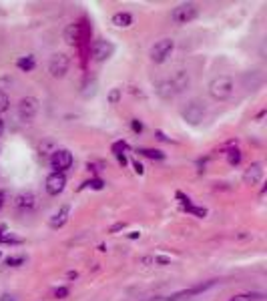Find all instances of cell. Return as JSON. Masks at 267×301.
<instances>
[{
	"mask_svg": "<svg viewBox=\"0 0 267 301\" xmlns=\"http://www.w3.org/2000/svg\"><path fill=\"white\" fill-rule=\"evenodd\" d=\"M189 83H191L189 74H187L185 70H179V72H175V74L169 76V78H165V81L157 83L155 93L159 94L163 101H171V98H175L177 94L183 93V91L189 87Z\"/></svg>",
	"mask_w": 267,
	"mask_h": 301,
	"instance_id": "cell-1",
	"label": "cell"
},
{
	"mask_svg": "<svg viewBox=\"0 0 267 301\" xmlns=\"http://www.w3.org/2000/svg\"><path fill=\"white\" fill-rule=\"evenodd\" d=\"M209 96L213 101H227L233 91H235V85H233V78L227 76V74H219L215 76L211 83H209Z\"/></svg>",
	"mask_w": 267,
	"mask_h": 301,
	"instance_id": "cell-2",
	"label": "cell"
},
{
	"mask_svg": "<svg viewBox=\"0 0 267 301\" xmlns=\"http://www.w3.org/2000/svg\"><path fill=\"white\" fill-rule=\"evenodd\" d=\"M71 69V56L69 54H65V52H56V54H52L49 61V72L50 76H54V78H63L67 72Z\"/></svg>",
	"mask_w": 267,
	"mask_h": 301,
	"instance_id": "cell-3",
	"label": "cell"
},
{
	"mask_svg": "<svg viewBox=\"0 0 267 301\" xmlns=\"http://www.w3.org/2000/svg\"><path fill=\"white\" fill-rule=\"evenodd\" d=\"M181 116H183L185 123L197 127V125L203 121V116H205V107H203V103H199V101H189V103L183 107Z\"/></svg>",
	"mask_w": 267,
	"mask_h": 301,
	"instance_id": "cell-4",
	"label": "cell"
},
{
	"mask_svg": "<svg viewBox=\"0 0 267 301\" xmlns=\"http://www.w3.org/2000/svg\"><path fill=\"white\" fill-rule=\"evenodd\" d=\"M73 153L69 149H56L50 155V167L54 169V173H65L67 169L73 167Z\"/></svg>",
	"mask_w": 267,
	"mask_h": 301,
	"instance_id": "cell-5",
	"label": "cell"
},
{
	"mask_svg": "<svg viewBox=\"0 0 267 301\" xmlns=\"http://www.w3.org/2000/svg\"><path fill=\"white\" fill-rule=\"evenodd\" d=\"M173 48H175L173 38H161L159 43H155L153 48H151V61H153V63H157V65L165 63V61L171 56Z\"/></svg>",
	"mask_w": 267,
	"mask_h": 301,
	"instance_id": "cell-6",
	"label": "cell"
},
{
	"mask_svg": "<svg viewBox=\"0 0 267 301\" xmlns=\"http://www.w3.org/2000/svg\"><path fill=\"white\" fill-rule=\"evenodd\" d=\"M171 18H173V23L177 24H187L195 21L197 18V6L191 4V2H185V4H179V6H175L173 8V12H171Z\"/></svg>",
	"mask_w": 267,
	"mask_h": 301,
	"instance_id": "cell-7",
	"label": "cell"
},
{
	"mask_svg": "<svg viewBox=\"0 0 267 301\" xmlns=\"http://www.w3.org/2000/svg\"><path fill=\"white\" fill-rule=\"evenodd\" d=\"M38 107H40V103H38L36 96H25V98H20L18 101V109H16L20 121L30 123L36 116V113H38Z\"/></svg>",
	"mask_w": 267,
	"mask_h": 301,
	"instance_id": "cell-8",
	"label": "cell"
},
{
	"mask_svg": "<svg viewBox=\"0 0 267 301\" xmlns=\"http://www.w3.org/2000/svg\"><path fill=\"white\" fill-rule=\"evenodd\" d=\"M115 52V45L109 43V41H95L93 47H91V58L95 63H102L107 58H111Z\"/></svg>",
	"mask_w": 267,
	"mask_h": 301,
	"instance_id": "cell-9",
	"label": "cell"
},
{
	"mask_svg": "<svg viewBox=\"0 0 267 301\" xmlns=\"http://www.w3.org/2000/svg\"><path fill=\"white\" fill-rule=\"evenodd\" d=\"M215 283H217L215 279H209V281H205V283H197V285L189 287V289L177 291V293H173V295H169V297H165V301H179V299H183V297H191V295H197V293H203V291L211 289Z\"/></svg>",
	"mask_w": 267,
	"mask_h": 301,
	"instance_id": "cell-10",
	"label": "cell"
},
{
	"mask_svg": "<svg viewBox=\"0 0 267 301\" xmlns=\"http://www.w3.org/2000/svg\"><path fill=\"white\" fill-rule=\"evenodd\" d=\"M12 205L18 213H30L32 209L36 207V195L32 191H23V193H18L14 197Z\"/></svg>",
	"mask_w": 267,
	"mask_h": 301,
	"instance_id": "cell-11",
	"label": "cell"
},
{
	"mask_svg": "<svg viewBox=\"0 0 267 301\" xmlns=\"http://www.w3.org/2000/svg\"><path fill=\"white\" fill-rule=\"evenodd\" d=\"M263 165L261 163H251L247 169H245V173H243V183L249 187H255L259 185L261 181H263Z\"/></svg>",
	"mask_w": 267,
	"mask_h": 301,
	"instance_id": "cell-12",
	"label": "cell"
},
{
	"mask_svg": "<svg viewBox=\"0 0 267 301\" xmlns=\"http://www.w3.org/2000/svg\"><path fill=\"white\" fill-rule=\"evenodd\" d=\"M65 187H67V177H65V173H54V171H52L49 177H47L45 189H47L49 195H60V193L65 191Z\"/></svg>",
	"mask_w": 267,
	"mask_h": 301,
	"instance_id": "cell-13",
	"label": "cell"
},
{
	"mask_svg": "<svg viewBox=\"0 0 267 301\" xmlns=\"http://www.w3.org/2000/svg\"><path fill=\"white\" fill-rule=\"evenodd\" d=\"M63 38H65V43H67V45H71V47L78 45V43H80V38H83V24H78V23L67 24Z\"/></svg>",
	"mask_w": 267,
	"mask_h": 301,
	"instance_id": "cell-14",
	"label": "cell"
},
{
	"mask_svg": "<svg viewBox=\"0 0 267 301\" xmlns=\"http://www.w3.org/2000/svg\"><path fill=\"white\" fill-rule=\"evenodd\" d=\"M69 215H71V207H69V205H63V207L58 209V211L50 217L49 225L52 227V229H60V227L69 221Z\"/></svg>",
	"mask_w": 267,
	"mask_h": 301,
	"instance_id": "cell-15",
	"label": "cell"
},
{
	"mask_svg": "<svg viewBox=\"0 0 267 301\" xmlns=\"http://www.w3.org/2000/svg\"><path fill=\"white\" fill-rule=\"evenodd\" d=\"M113 24L119 28H127L133 24V16L129 12H117V14H113Z\"/></svg>",
	"mask_w": 267,
	"mask_h": 301,
	"instance_id": "cell-16",
	"label": "cell"
},
{
	"mask_svg": "<svg viewBox=\"0 0 267 301\" xmlns=\"http://www.w3.org/2000/svg\"><path fill=\"white\" fill-rule=\"evenodd\" d=\"M16 67L23 70V72H30V70H34V67H36V61H34V56H23V58L16 61Z\"/></svg>",
	"mask_w": 267,
	"mask_h": 301,
	"instance_id": "cell-17",
	"label": "cell"
},
{
	"mask_svg": "<svg viewBox=\"0 0 267 301\" xmlns=\"http://www.w3.org/2000/svg\"><path fill=\"white\" fill-rule=\"evenodd\" d=\"M139 155L149 157V159H157V161H163L165 159V153L163 151H157V149H137Z\"/></svg>",
	"mask_w": 267,
	"mask_h": 301,
	"instance_id": "cell-18",
	"label": "cell"
},
{
	"mask_svg": "<svg viewBox=\"0 0 267 301\" xmlns=\"http://www.w3.org/2000/svg\"><path fill=\"white\" fill-rule=\"evenodd\" d=\"M241 159H243V155L239 149H231V151L227 153V163H229L231 167H237V165L241 163Z\"/></svg>",
	"mask_w": 267,
	"mask_h": 301,
	"instance_id": "cell-19",
	"label": "cell"
},
{
	"mask_svg": "<svg viewBox=\"0 0 267 301\" xmlns=\"http://www.w3.org/2000/svg\"><path fill=\"white\" fill-rule=\"evenodd\" d=\"M122 98V89L121 87H115V89H111L109 91V96H107V101L111 103V105H119V101Z\"/></svg>",
	"mask_w": 267,
	"mask_h": 301,
	"instance_id": "cell-20",
	"label": "cell"
},
{
	"mask_svg": "<svg viewBox=\"0 0 267 301\" xmlns=\"http://www.w3.org/2000/svg\"><path fill=\"white\" fill-rule=\"evenodd\" d=\"M127 149H129V145H127L125 141H117V143L113 145V153H115V155H122Z\"/></svg>",
	"mask_w": 267,
	"mask_h": 301,
	"instance_id": "cell-21",
	"label": "cell"
},
{
	"mask_svg": "<svg viewBox=\"0 0 267 301\" xmlns=\"http://www.w3.org/2000/svg\"><path fill=\"white\" fill-rule=\"evenodd\" d=\"M8 105H10V98H8V94L4 93V91H0V113L8 111Z\"/></svg>",
	"mask_w": 267,
	"mask_h": 301,
	"instance_id": "cell-22",
	"label": "cell"
},
{
	"mask_svg": "<svg viewBox=\"0 0 267 301\" xmlns=\"http://www.w3.org/2000/svg\"><path fill=\"white\" fill-rule=\"evenodd\" d=\"M185 211L193 213V215H197V217H205V215H207V209L205 207H191V205H185Z\"/></svg>",
	"mask_w": 267,
	"mask_h": 301,
	"instance_id": "cell-23",
	"label": "cell"
},
{
	"mask_svg": "<svg viewBox=\"0 0 267 301\" xmlns=\"http://www.w3.org/2000/svg\"><path fill=\"white\" fill-rule=\"evenodd\" d=\"M25 261H26L25 257H8V259H6V265H10V267H20Z\"/></svg>",
	"mask_w": 267,
	"mask_h": 301,
	"instance_id": "cell-24",
	"label": "cell"
},
{
	"mask_svg": "<svg viewBox=\"0 0 267 301\" xmlns=\"http://www.w3.org/2000/svg\"><path fill=\"white\" fill-rule=\"evenodd\" d=\"M0 243H20V239H14L10 233H0Z\"/></svg>",
	"mask_w": 267,
	"mask_h": 301,
	"instance_id": "cell-25",
	"label": "cell"
},
{
	"mask_svg": "<svg viewBox=\"0 0 267 301\" xmlns=\"http://www.w3.org/2000/svg\"><path fill=\"white\" fill-rule=\"evenodd\" d=\"M131 129L139 135V133H143V129H145V127H143V123H141L139 118H133V121H131Z\"/></svg>",
	"mask_w": 267,
	"mask_h": 301,
	"instance_id": "cell-26",
	"label": "cell"
},
{
	"mask_svg": "<svg viewBox=\"0 0 267 301\" xmlns=\"http://www.w3.org/2000/svg\"><path fill=\"white\" fill-rule=\"evenodd\" d=\"M83 187H93V189H97V191H100L102 187H105V183L100 181V179H91V181H87Z\"/></svg>",
	"mask_w": 267,
	"mask_h": 301,
	"instance_id": "cell-27",
	"label": "cell"
},
{
	"mask_svg": "<svg viewBox=\"0 0 267 301\" xmlns=\"http://www.w3.org/2000/svg\"><path fill=\"white\" fill-rule=\"evenodd\" d=\"M69 295V289L67 287H58V289H54V297L56 299H65Z\"/></svg>",
	"mask_w": 267,
	"mask_h": 301,
	"instance_id": "cell-28",
	"label": "cell"
},
{
	"mask_svg": "<svg viewBox=\"0 0 267 301\" xmlns=\"http://www.w3.org/2000/svg\"><path fill=\"white\" fill-rule=\"evenodd\" d=\"M155 263H159V265H169L171 259L169 257H163V255H157V257H155Z\"/></svg>",
	"mask_w": 267,
	"mask_h": 301,
	"instance_id": "cell-29",
	"label": "cell"
},
{
	"mask_svg": "<svg viewBox=\"0 0 267 301\" xmlns=\"http://www.w3.org/2000/svg\"><path fill=\"white\" fill-rule=\"evenodd\" d=\"M133 167H135V173H137V175H143V173H145V167L139 161H133Z\"/></svg>",
	"mask_w": 267,
	"mask_h": 301,
	"instance_id": "cell-30",
	"label": "cell"
},
{
	"mask_svg": "<svg viewBox=\"0 0 267 301\" xmlns=\"http://www.w3.org/2000/svg\"><path fill=\"white\" fill-rule=\"evenodd\" d=\"M241 297H245V299H253V301L263 299V295H261V293H247V295H241Z\"/></svg>",
	"mask_w": 267,
	"mask_h": 301,
	"instance_id": "cell-31",
	"label": "cell"
},
{
	"mask_svg": "<svg viewBox=\"0 0 267 301\" xmlns=\"http://www.w3.org/2000/svg\"><path fill=\"white\" fill-rule=\"evenodd\" d=\"M0 301H16V297L10 293H4V295H0Z\"/></svg>",
	"mask_w": 267,
	"mask_h": 301,
	"instance_id": "cell-32",
	"label": "cell"
},
{
	"mask_svg": "<svg viewBox=\"0 0 267 301\" xmlns=\"http://www.w3.org/2000/svg\"><path fill=\"white\" fill-rule=\"evenodd\" d=\"M125 227V223H117V225H113L111 229H109V233H115V231H119V229H122Z\"/></svg>",
	"mask_w": 267,
	"mask_h": 301,
	"instance_id": "cell-33",
	"label": "cell"
},
{
	"mask_svg": "<svg viewBox=\"0 0 267 301\" xmlns=\"http://www.w3.org/2000/svg\"><path fill=\"white\" fill-rule=\"evenodd\" d=\"M4 201H6V193H4V191H0V209L4 207Z\"/></svg>",
	"mask_w": 267,
	"mask_h": 301,
	"instance_id": "cell-34",
	"label": "cell"
},
{
	"mask_svg": "<svg viewBox=\"0 0 267 301\" xmlns=\"http://www.w3.org/2000/svg\"><path fill=\"white\" fill-rule=\"evenodd\" d=\"M117 159H119V163H121L122 167L127 165V157H125V153H122V155H117Z\"/></svg>",
	"mask_w": 267,
	"mask_h": 301,
	"instance_id": "cell-35",
	"label": "cell"
},
{
	"mask_svg": "<svg viewBox=\"0 0 267 301\" xmlns=\"http://www.w3.org/2000/svg\"><path fill=\"white\" fill-rule=\"evenodd\" d=\"M139 235H141L139 231H133V233H129L127 237H129V239H139Z\"/></svg>",
	"mask_w": 267,
	"mask_h": 301,
	"instance_id": "cell-36",
	"label": "cell"
},
{
	"mask_svg": "<svg viewBox=\"0 0 267 301\" xmlns=\"http://www.w3.org/2000/svg\"><path fill=\"white\" fill-rule=\"evenodd\" d=\"M157 139H159V141H169L167 137H165V135H163V133H161V131H157Z\"/></svg>",
	"mask_w": 267,
	"mask_h": 301,
	"instance_id": "cell-37",
	"label": "cell"
},
{
	"mask_svg": "<svg viewBox=\"0 0 267 301\" xmlns=\"http://www.w3.org/2000/svg\"><path fill=\"white\" fill-rule=\"evenodd\" d=\"M2 133H4V121L0 118V137H2Z\"/></svg>",
	"mask_w": 267,
	"mask_h": 301,
	"instance_id": "cell-38",
	"label": "cell"
},
{
	"mask_svg": "<svg viewBox=\"0 0 267 301\" xmlns=\"http://www.w3.org/2000/svg\"><path fill=\"white\" fill-rule=\"evenodd\" d=\"M0 257H2V253H0Z\"/></svg>",
	"mask_w": 267,
	"mask_h": 301,
	"instance_id": "cell-39",
	"label": "cell"
}]
</instances>
